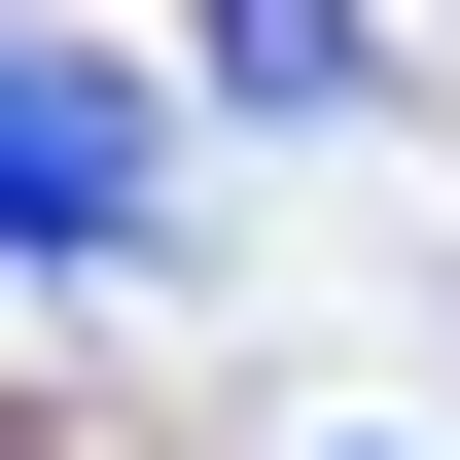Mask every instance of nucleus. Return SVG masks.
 I'll use <instances>...</instances> for the list:
<instances>
[{
  "mask_svg": "<svg viewBox=\"0 0 460 460\" xmlns=\"http://www.w3.org/2000/svg\"><path fill=\"white\" fill-rule=\"evenodd\" d=\"M0 248L36 284H107V248H177V107L107 36H0Z\"/></svg>",
  "mask_w": 460,
  "mask_h": 460,
  "instance_id": "nucleus-1",
  "label": "nucleus"
},
{
  "mask_svg": "<svg viewBox=\"0 0 460 460\" xmlns=\"http://www.w3.org/2000/svg\"><path fill=\"white\" fill-rule=\"evenodd\" d=\"M213 71H248V107H354L390 36H354V0H213Z\"/></svg>",
  "mask_w": 460,
  "mask_h": 460,
  "instance_id": "nucleus-2",
  "label": "nucleus"
},
{
  "mask_svg": "<svg viewBox=\"0 0 460 460\" xmlns=\"http://www.w3.org/2000/svg\"><path fill=\"white\" fill-rule=\"evenodd\" d=\"M319 460H390V425H319Z\"/></svg>",
  "mask_w": 460,
  "mask_h": 460,
  "instance_id": "nucleus-3",
  "label": "nucleus"
}]
</instances>
